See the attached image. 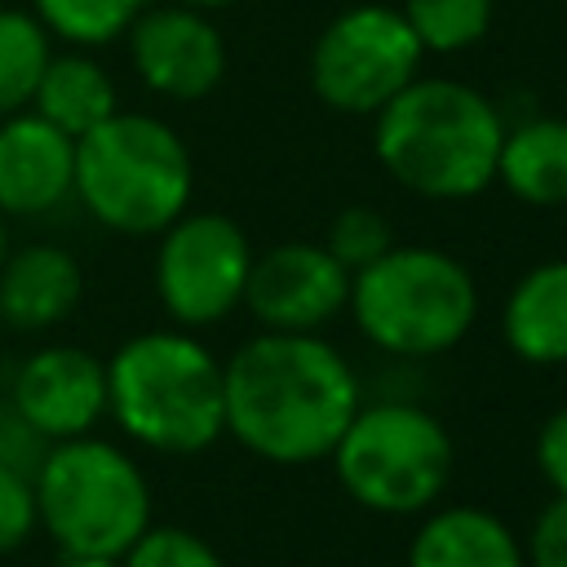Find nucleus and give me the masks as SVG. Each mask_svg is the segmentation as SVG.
I'll list each match as a JSON object with an SVG mask.
<instances>
[{
    "label": "nucleus",
    "instance_id": "6ab92c4d",
    "mask_svg": "<svg viewBox=\"0 0 567 567\" xmlns=\"http://www.w3.org/2000/svg\"><path fill=\"white\" fill-rule=\"evenodd\" d=\"M49 53V31L35 13L0 9V120L31 106Z\"/></svg>",
    "mask_w": 567,
    "mask_h": 567
},
{
    "label": "nucleus",
    "instance_id": "4468645a",
    "mask_svg": "<svg viewBox=\"0 0 567 567\" xmlns=\"http://www.w3.org/2000/svg\"><path fill=\"white\" fill-rule=\"evenodd\" d=\"M408 567H527V549L492 509L447 505L425 509L408 545Z\"/></svg>",
    "mask_w": 567,
    "mask_h": 567
},
{
    "label": "nucleus",
    "instance_id": "39448f33",
    "mask_svg": "<svg viewBox=\"0 0 567 567\" xmlns=\"http://www.w3.org/2000/svg\"><path fill=\"white\" fill-rule=\"evenodd\" d=\"M195 186L186 142L155 115L115 111L75 137L71 190L120 235H159L186 213Z\"/></svg>",
    "mask_w": 567,
    "mask_h": 567
},
{
    "label": "nucleus",
    "instance_id": "2eb2a0df",
    "mask_svg": "<svg viewBox=\"0 0 567 567\" xmlns=\"http://www.w3.org/2000/svg\"><path fill=\"white\" fill-rule=\"evenodd\" d=\"M84 275L66 248L31 244L0 261V323L22 332L53 328L80 306Z\"/></svg>",
    "mask_w": 567,
    "mask_h": 567
},
{
    "label": "nucleus",
    "instance_id": "c85d7f7f",
    "mask_svg": "<svg viewBox=\"0 0 567 567\" xmlns=\"http://www.w3.org/2000/svg\"><path fill=\"white\" fill-rule=\"evenodd\" d=\"M173 4H190V9H226L235 0H173Z\"/></svg>",
    "mask_w": 567,
    "mask_h": 567
},
{
    "label": "nucleus",
    "instance_id": "9b49d317",
    "mask_svg": "<svg viewBox=\"0 0 567 567\" xmlns=\"http://www.w3.org/2000/svg\"><path fill=\"white\" fill-rule=\"evenodd\" d=\"M128 53L142 84L173 102H199L226 75V40L190 4L142 9L128 27Z\"/></svg>",
    "mask_w": 567,
    "mask_h": 567
},
{
    "label": "nucleus",
    "instance_id": "cd10ccee",
    "mask_svg": "<svg viewBox=\"0 0 567 567\" xmlns=\"http://www.w3.org/2000/svg\"><path fill=\"white\" fill-rule=\"evenodd\" d=\"M58 567H124L120 558H106V554H66Z\"/></svg>",
    "mask_w": 567,
    "mask_h": 567
},
{
    "label": "nucleus",
    "instance_id": "ddd939ff",
    "mask_svg": "<svg viewBox=\"0 0 567 567\" xmlns=\"http://www.w3.org/2000/svg\"><path fill=\"white\" fill-rule=\"evenodd\" d=\"M75 137L35 111L0 120V213H49L71 195Z\"/></svg>",
    "mask_w": 567,
    "mask_h": 567
},
{
    "label": "nucleus",
    "instance_id": "0eeeda50",
    "mask_svg": "<svg viewBox=\"0 0 567 567\" xmlns=\"http://www.w3.org/2000/svg\"><path fill=\"white\" fill-rule=\"evenodd\" d=\"M35 518L62 545V554L124 549L151 527V483L128 452L106 439H62L44 452L35 478Z\"/></svg>",
    "mask_w": 567,
    "mask_h": 567
},
{
    "label": "nucleus",
    "instance_id": "412c9836",
    "mask_svg": "<svg viewBox=\"0 0 567 567\" xmlns=\"http://www.w3.org/2000/svg\"><path fill=\"white\" fill-rule=\"evenodd\" d=\"M399 13L430 53H461L492 27V0H403Z\"/></svg>",
    "mask_w": 567,
    "mask_h": 567
},
{
    "label": "nucleus",
    "instance_id": "f257e3e1",
    "mask_svg": "<svg viewBox=\"0 0 567 567\" xmlns=\"http://www.w3.org/2000/svg\"><path fill=\"white\" fill-rule=\"evenodd\" d=\"M221 412L226 434L252 456L310 465L359 412V377L319 332L261 328L221 363Z\"/></svg>",
    "mask_w": 567,
    "mask_h": 567
},
{
    "label": "nucleus",
    "instance_id": "7c9ffc66",
    "mask_svg": "<svg viewBox=\"0 0 567 567\" xmlns=\"http://www.w3.org/2000/svg\"><path fill=\"white\" fill-rule=\"evenodd\" d=\"M4 412H9V408H4V399H0V421H4Z\"/></svg>",
    "mask_w": 567,
    "mask_h": 567
},
{
    "label": "nucleus",
    "instance_id": "6e6552de",
    "mask_svg": "<svg viewBox=\"0 0 567 567\" xmlns=\"http://www.w3.org/2000/svg\"><path fill=\"white\" fill-rule=\"evenodd\" d=\"M421 40L390 4H354L337 13L310 49L315 93L346 115H377L421 75Z\"/></svg>",
    "mask_w": 567,
    "mask_h": 567
},
{
    "label": "nucleus",
    "instance_id": "f3484780",
    "mask_svg": "<svg viewBox=\"0 0 567 567\" xmlns=\"http://www.w3.org/2000/svg\"><path fill=\"white\" fill-rule=\"evenodd\" d=\"M501 186L532 204V208H558L567 204V120L558 115H532L501 137L496 155Z\"/></svg>",
    "mask_w": 567,
    "mask_h": 567
},
{
    "label": "nucleus",
    "instance_id": "20e7f679",
    "mask_svg": "<svg viewBox=\"0 0 567 567\" xmlns=\"http://www.w3.org/2000/svg\"><path fill=\"white\" fill-rule=\"evenodd\" d=\"M354 328L385 354L430 359L461 346L478 319V284L470 266L443 248L390 244L350 275Z\"/></svg>",
    "mask_w": 567,
    "mask_h": 567
},
{
    "label": "nucleus",
    "instance_id": "5701e85b",
    "mask_svg": "<svg viewBox=\"0 0 567 567\" xmlns=\"http://www.w3.org/2000/svg\"><path fill=\"white\" fill-rule=\"evenodd\" d=\"M120 563H124V567H226L221 554H217L204 536H195V532H186V527H173V523H164V527L151 523V527L124 549Z\"/></svg>",
    "mask_w": 567,
    "mask_h": 567
},
{
    "label": "nucleus",
    "instance_id": "b1692460",
    "mask_svg": "<svg viewBox=\"0 0 567 567\" xmlns=\"http://www.w3.org/2000/svg\"><path fill=\"white\" fill-rule=\"evenodd\" d=\"M35 523L40 518H35V487H31V478L0 461V554L27 545Z\"/></svg>",
    "mask_w": 567,
    "mask_h": 567
},
{
    "label": "nucleus",
    "instance_id": "a211bd4d",
    "mask_svg": "<svg viewBox=\"0 0 567 567\" xmlns=\"http://www.w3.org/2000/svg\"><path fill=\"white\" fill-rule=\"evenodd\" d=\"M31 106L66 137H84L89 128H97L106 115L120 111L106 66L89 53H49Z\"/></svg>",
    "mask_w": 567,
    "mask_h": 567
},
{
    "label": "nucleus",
    "instance_id": "4be33fe9",
    "mask_svg": "<svg viewBox=\"0 0 567 567\" xmlns=\"http://www.w3.org/2000/svg\"><path fill=\"white\" fill-rule=\"evenodd\" d=\"M390 244H394L390 221H385L377 208H368V204L341 208V213L332 217V226H328V239H323V248H328L350 275L363 270L368 261H377Z\"/></svg>",
    "mask_w": 567,
    "mask_h": 567
},
{
    "label": "nucleus",
    "instance_id": "a878e982",
    "mask_svg": "<svg viewBox=\"0 0 567 567\" xmlns=\"http://www.w3.org/2000/svg\"><path fill=\"white\" fill-rule=\"evenodd\" d=\"M532 456H536V470L549 483V492L554 496H567V408H558V412L545 416V425L536 430Z\"/></svg>",
    "mask_w": 567,
    "mask_h": 567
},
{
    "label": "nucleus",
    "instance_id": "1a4fd4ad",
    "mask_svg": "<svg viewBox=\"0 0 567 567\" xmlns=\"http://www.w3.org/2000/svg\"><path fill=\"white\" fill-rule=\"evenodd\" d=\"M155 292L182 328L221 323L244 306V284L252 266L248 235L221 213H182L159 230Z\"/></svg>",
    "mask_w": 567,
    "mask_h": 567
},
{
    "label": "nucleus",
    "instance_id": "aec40b11",
    "mask_svg": "<svg viewBox=\"0 0 567 567\" xmlns=\"http://www.w3.org/2000/svg\"><path fill=\"white\" fill-rule=\"evenodd\" d=\"M142 9L146 0H31V13L44 22V31L80 49L120 40Z\"/></svg>",
    "mask_w": 567,
    "mask_h": 567
},
{
    "label": "nucleus",
    "instance_id": "423d86ee",
    "mask_svg": "<svg viewBox=\"0 0 567 567\" xmlns=\"http://www.w3.org/2000/svg\"><path fill=\"white\" fill-rule=\"evenodd\" d=\"M328 461L354 505L408 518L434 509V501L447 492L456 443L447 425L416 403H359Z\"/></svg>",
    "mask_w": 567,
    "mask_h": 567
},
{
    "label": "nucleus",
    "instance_id": "9d476101",
    "mask_svg": "<svg viewBox=\"0 0 567 567\" xmlns=\"http://www.w3.org/2000/svg\"><path fill=\"white\" fill-rule=\"evenodd\" d=\"M350 301V270L323 244H279L248 266L244 306L270 332H319Z\"/></svg>",
    "mask_w": 567,
    "mask_h": 567
},
{
    "label": "nucleus",
    "instance_id": "f03ea898",
    "mask_svg": "<svg viewBox=\"0 0 567 567\" xmlns=\"http://www.w3.org/2000/svg\"><path fill=\"white\" fill-rule=\"evenodd\" d=\"M505 120L461 80L416 75L399 89L372 124L381 168L425 199H470L496 182Z\"/></svg>",
    "mask_w": 567,
    "mask_h": 567
},
{
    "label": "nucleus",
    "instance_id": "bb28decb",
    "mask_svg": "<svg viewBox=\"0 0 567 567\" xmlns=\"http://www.w3.org/2000/svg\"><path fill=\"white\" fill-rule=\"evenodd\" d=\"M44 452H49V439H44L35 425H27V421L9 408L4 421H0V461H4L9 470H18V474L35 478Z\"/></svg>",
    "mask_w": 567,
    "mask_h": 567
},
{
    "label": "nucleus",
    "instance_id": "dca6fc26",
    "mask_svg": "<svg viewBox=\"0 0 567 567\" xmlns=\"http://www.w3.org/2000/svg\"><path fill=\"white\" fill-rule=\"evenodd\" d=\"M501 337L509 354L532 368L567 363V257L518 275L501 306Z\"/></svg>",
    "mask_w": 567,
    "mask_h": 567
},
{
    "label": "nucleus",
    "instance_id": "f8f14e48",
    "mask_svg": "<svg viewBox=\"0 0 567 567\" xmlns=\"http://www.w3.org/2000/svg\"><path fill=\"white\" fill-rule=\"evenodd\" d=\"M27 425H35L49 443L89 434L106 412V363H97L80 346L35 350L13 381L9 403Z\"/></svg>",
    "mask_w": 567,
    "mask_h": 567
},
{
    "label": "nucleus",
    "instance_id": "393cba45",
    "mask_svg": "<svg viewBox=\"0 0 567 567\" xmlns=\"http://www.w3.org/2000/svg\"><path fill=\"white\" fill-rule=\"evenodd\" d=\"M527 567H567V496H554L527 536Z\"/></svg>",
    "mask_w": 567,
    "mask_h": 567
},
{
    "label": "nucleus",
    "instance_id": "7ed1b4c3",
    "mask_svg": "<svg viewBox=\"0 0 567 567\" xmlns=\"http://www.w3.org/2000/svg\"><path fill=\"white\" fill-rule=\"evenodd\" d=\"M106 412L155 452H204L226 434L221 363L190 332H137L106 363Z\"/></svg>",
    "mask_w": 567,
    "mask_h": 567
},
{
    "label": "nucleus",
    "instance_id": "c756f323",
    "mask_svg": "<svg viewBox=\"0 0 567 567\" xmlns=\"http://www.w3.org/2000/svg\"><path fill=\"white\" fill-rule=\"evenodd\" d=\"M9 257V230H4V221H0V261Z\"/></svg>",
    "mask_w": 567,
    "mask_h": 567
}]
</instances>
